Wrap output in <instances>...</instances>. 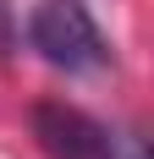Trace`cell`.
Here are the masks:
<instances>
[{
  "label": "cell",
  "mask_w": 154,
  "mask_h": 159,
  "mask_svg": "<svg viewBox=\"0 0 154 159\" xmlns=\"http://www.w3.org/2000/svg\"><path fill=\"white\" fill-rule=\"evenodd\" d=\"M28 44L39 49V61H50L66 77H94L116 61L110 39L99 33V22L83 0H39L28 16Z\"/></svg>",
  "instance_id": "obj_1"
},
{
  "label": "cell",
  "mask_w": 154,
  "mask_h": 159,
  "mask_svg": "<svg viewBox=\"0 0 154 159\" xmlns=\"http://www.w3.org/2000/svg\"><path fill=\"white\" fill-rule=\"evenodd\" d=\"M33 137L50 159H105V126L72 104H33Z\"/></svg>",
  "instance_id": "obj_2"
},
{
  "label": "cell",
  "mask_w": 154,
  "mask_h": 159,
  "mask_svg": "<svg viewBox=\"0 0 154 159\" xmlns=\"http://www.w3.org/2000/svg\"><path fill=\"white\" fill-rule=\"evenodd\" d=\"M105 159H149V137L138 126H105Z\"/></svg>",
  "instance_id": "obj_3"
},
{
  "label": "cell",
  "mask_w": 154,
  "mask_h": 159,
  "mask_svg": "<svg viewBox=\"0 0 154 159\" xmlns=\"http://www.w3.org/2000/svg\"><path fill=\"white\" fill-rule=\"evenodd\" d=\"M17 49V11H11V0H0V55H11Z\"/></svg>",
  "instance_id": "obj_4"
}]
</instances>
